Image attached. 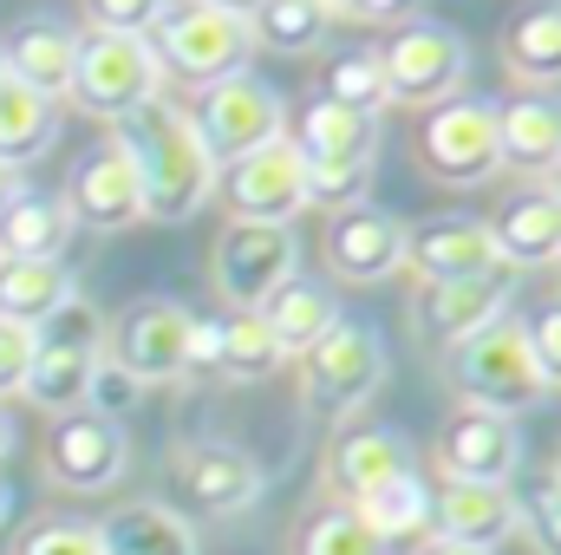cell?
<instances>
[{
	"label": "cell",
	"instance_id": "cell-48",
	"mask_svg": "<svg viewBox=\"0 0 561 555\" xmlns=\"http://www.w3.org/2000/svg\"><path fill=\"white\" fill-rule=\"evenodd\" d=\"M7 510H13V490H7V484H0V523H7Z\"/></svg>",
	"mask_w": 561,
	"mask_h": 555
},
{
	"label": "cell",
	"instance_id": "cell-3",
	"mask_svg": "<svg viewBox=\"0 0 561 555\" xmlns=\"http://www.w3.org/2000/svg\"><path fill=\"white\" fill-rule=\"evenodd\" d=\"M287 144L300 150L307 163V190L313 203H366L373 190V170H379V118L366 112H346L333 99H307L294 118H287Z\"/></svg>",
	"mask_w": 561,
	"mask_h": 555
},
{
	"label": "cell",
	"instance_id": "cell-25",
	"mask_svg": "<svg viewBox=\"0 0 561 555\" xmlns=\"http://www.w3.org/2000/svg\"><path fill=\"white\" fill-rule=\"evenodd\" d=\"M496 53H503L510 79H523L536 92H556L561 86V0H523L503 20Z\"/></svg>",
	"mask_w": 561,
	"mask_h": 555
},
{
	"label": "cell",
	"instance_id": "cell-40",
	"mask_svg": "<svg viewBox=\"0 0 561 555\" xmlns=\"http://www.w3.org/2000/svg\"><path fill=\"white\" fill-rule=\"evenodd\" d=\"M33 353H39V333L0 320V406L20 399V386H26V373H33Z\"/></svg>",
	"mask_w": 561,
	"mask_h": 555
},
{
	"label": "cell",
	"instance_id": "cell-27",
	"mask_svg": "<svg viewBox=\"0 0 561 555\" xmlns=\"http://www.w3.org/2000/svg\"><path fill=\"white\" fill-rule=\"evenodd\" d=\"M255 314L268 320V333L280 340V353H287V360H300V353H307V347H313L333 320H340V301H333V287H327V281L287 275L275 294L255 307Z\"/></svg>",
	"mask_w": 561,
	"mask_h": 555
},
{
	"label": "cell",
	"instance_id": "cell-5",
	"mask_svg": "<svg viewBox=\"0 0 561 555\" xmlns=\"http://www.w3.org/2000/svg\"><path fill=\"white\" fill-rule=\"evenodd\" d=\"M66 99L85 118L125 125L150 99H163V79H157L150 46L131 39V33H79V66H72V92Z\"/></svg>",
	"mask_w": 561,
	"mask_h": 555
},
{
	"label": "cell",
	"instance_id": "cell-42",
	"mask_svg": "<svg viewBox=\"0 0 561 555\" xmlns=\"http://www.w3.org/2000/svg\"><path fill=\"white\" fill-rule=\"evenodd\" d=\"M138 399V380L131 373H118L112 360H99V373H92V393H85V412H105V418H125V406Z\"/></svg>",
	"mask_w": 561,
	"mask_h": 555
},
{
	"label": "cell",
	"instance_id": "cell-45",
	"mask_svg": "<svg viewBox=\"0 0 561 555\" xmlns=\"http://www.w3.org/2000/svg\"><path fill=\"white\" fill-rule=\"evenodd\" d=\"M419 555H490V550H463V543H437V536H424Z\"/></svg>",
	"mask_w": 561,
	"mask_h": 555
},
{
	"label": "cell",
	"instance_id": "cell-4",
	"mask_svg": "<svg viewBox=\"0 0 561 555\" xmlns=\"http://www.w3.org/2000/svg\"><path fill=\"white\" fill-rule=\"evenodd\" d=\"M444 380H450V393L463 399V406H477V412H529L549 386H542V373H536V353H529V327L516 320V314H496L483 333H470V340H457L450 353H444Z\"/></svg>",
	"mask_w": 561,
	"mask_h": 555
},
{
	"label": "cell",
	"instance_id": "cell-14",
	"mask_svg": "<svg viewBox=\"0 0 561 555\" xmlns=\"http://www.w3.org/2000/svg\"><path fill=\"white\" fill-rule=\"evenodd\" d=\"M125 464H131V438H125L118 418H105V412L53 418V431H46V477L59 490H79V497L112 490L125 477Z\"/></svg>",
	"mask_w": 561,
	"mask_h": 555
},
{
	"label": "cell",
	"instance_id": "cell-24",
	"mask_svg": "<svg viewBox=\"0 0 561 555\" xmlns=\"http://www.w3.org/2000/svg\"><path fill=\"white\" fill-rule=\"evenodd\" d=\"M490 242L503 256V269H542V262H561V196L549 183L510 196L490 223Z\"/></svg>",
	"mask_w": 561,
	"mask_h": 555
},
{
	"label": "cell",
	"instance_id": "cell-46",
	"mask_svg": "<svg viewBox=\"0 0 561 555\" xmlns=\"http://www.w3.org/2000/svg\"><path fill=\"white\" fill-rule=\"evenodd\" d=\"M203 7H222V13H236V20H249V13H255L262 0H203Z\"/></svg>",
	"mask_w": 561,
	"mask_h": 555
},
{
	"label": "cell",
	"instance_id": "cell-18",
	"mask_svg": "<svg viewBox=\"0 0 561 555\" xmlns=\"http://www.w3.org/2000/svg\"><path fill=\"white\" fill-rule=\"evenodd\" d=\"M320 249L340 281H386L405 269V223L386 203H346V209H333Z\"/></svg>",
	"mask_w": 561,
	"mask_h": 555
},
{
	"label": "cell",
	"instance_id": "cell-16",
	"mask_svg": "<svg viewBox=\"0 0 561 555\" xmlns=\"http://www.w3.org/2000/svg\"><path fill=\"white\" fill-rule=\"evenodd\" d=\"M66 216L85 223V229H131L144 223V183H138V163L118 138H105L99 150H85L72 163V183H66Z\"/></svg>",
	"mask_w": 561,
	"mask_h": 555
},
{
	"label": "cell",
	"instance_id": "cell-15",
	"mask_svg": "<svg viewBox=\"0 0 561 555\" xmlns=\"http://www.w3.org/2000/svg\"><path fill=\"white\" fill-rule=\"evenodd\" d=\"M437 471H444V484H510L523 471V431H516V418L457 406L437 424Z\"/></svg>",
	"mask_w": 561,
	"mask_h": 555
},
{
	"label": "cell",
	"instance_id": "cell-38",
	"mask_svg": "<svg viewBox=\"0 0 561 555\" xmlns=\"http://www.w3.org/2000/svg\"><path fill=\"white\" fill-rule=\"evenodd\" d=\"M13 555H105V543H99V523H72V517H59V523H39Z\"/></svg>",
	"mask_w": 561,
	"mask_h": 555
},
{
	"label": "cell",
	"instance_id": "cell-47",
	"mask_svg": "<svg viewBox=\"0 0 561 555\" xmlns=\"http://www.w3.org/2000/svg\"><path fill=\"white\" fill-rule=\"evenodd\" d=\"M7 451H13V418H7V406H0V464H7Z\"/></svg>",
	"mask_w": 561,
	"mask_h": 555
},
{
	"label": "cell",
	"instance_id": "cell-39",
	"mask_svg": "<svg viewBox=\"0 0 561 555\" xmlns=\"http://www.w3.org/2000/svg\"><path fill=\"white\" fill-rule=\"evenodd\" d=\"M163 7L170 0H85V20H92V33H131V39H144Z\"/></svg>",
	"mask_w": 561,
	"mask_h": 555
},
{
	"label": "cell",
	"instance_id": "cell-19",
	"mask_svg": "<svg viewBox=\"0 0 561 555\" xmlns=\"http://www.w3.org/2000/svg\"><path fill=\"white\" fill-rule=\"evenodd\" d=\"M523 523L516 490L510 484H444L431 490V536L437 543H463V550H490L510 543Z\"/></svg>",
	"mask_w": 561,
	"mask_h": 555
},
{
	"label": "cell",
	"instance_id": "cell-10",
	"mask_svg": "<svg viewBox=\"0 0 561 555\" xmlns=\"http://www.w3.org/2000/svg\"><path fill=\"white\" fill-rule=\"evenodd\" d=\"M419 163L450 183V190H470V183H490L503 163H496V105L477 99V92H457L444 105L424 112L419 132Z\"/></svg>",
	"mask_w": 561,
	"mask_h": 555
},
{
	"label": "cell",
	"instance_id": "cell-13",
	"mask_svg": "<svg viewBox=\"0 0 561 555\" xmlns=\"http://www.w3.org/2000/svg\"><path fill=\"white\" fill-rule=\"evenodd\" d=\"M294 262H300L294 229H268V223H229V229L216 236V262H209V275H216L222 307H249V314H255V307L275 294L280 281L294 275Z\"/></svg>",
	"mask_w": 561,
	"mask_h": 555
},
{
	"label": "cell",
	"instance_id": "cell-11",
	"mask_svg": "<svg viewBox=\"0 0 561 555\" xmlns=\"http://www.w3.org/2000/svg\"><path fill=\"white\" fill-rule=\"evenodd\" d=\"M190 333H196V314L170 294H150L138 307H125V320L105 327V360L118 373H131L138 386L183 380L190 373Z\"/></svg>",
	"mask_w": 561,
	"mask_h": 555
},
{
	"label": "cell",
	"instance_id": "cell-26",
	"mask_svg": "<svg viewBox=\"0 0 561 555\" xmlns=\"http://www.w3.org/2000/svg\"><path fill=\"white\" fill-rule=\"evenodd\" d=\"M66 242H72V216L46 190H20L0 209V262H66Z\"/></svg>",
	"mask_w": 561,
	"mask_h": 555
},
{
	"label": "cell",
	"instance_id": "cell-43",
	"mask_svg": "<svg viewBox=\"0 0 561 555\" xmlns=\"http://www.w3.org/2000/svg\"><path fill=\"white\" fill-rule=\"evenodd\" d=\"M424 0H340L333 13H346V20H412Z\"/></svg>",
	"mask_w": 561,
	"mask_h": 555
},
{
	"label": "cell",
	"instance_id": "cell-49",
	"mask_svg": "<svg viewBox=\"0 0 561 555\" xmlns=\"http://www.w3.org/2000/svg\"><path fill=\"white\" fill-rule=\"evenodd\" d=\"M549 190H556V196H561V163H556V170H549Z\"/></svg>",
	"mask_w": 561,
	"mask_h": 555
},
{
	"label": "cell",
	"instance_id": "cell-31",
	"mask_svg": "<svg viewBox=\"0 0 561 555\" xmlns=\"http://www.w3.org/2000/svg\"><path fill=\"white\" fill-rule=\"evenodd\" d=\"M280 340L268 333V320L262 314H249V307H222L216 314V373L222 380H242V386H255V380H268L280 373Z\"/></svg>",
	"mask_w": 561,
	"mask_h": 555
},
{
	"label": "cell",
	"instance_id": "cell-51",
	"mask_svg": "<svg viewBox=\"0 0 561 555\" xmlns=\"http://www.w3.org/2000/svg\"><path fill=\"white\" fill-rule=\"evenodd\" d=\"M320 7H327V13H333V7H340V0H320Z\"/></svg>",
	"mask_w": 561,
	"mask_h": 555
},
{
	"label": "cell",
	"instance_id": "cell-36",
	"mask_svg": "<svg viewBox=\"0 0 561 555\" xmlns=\"http://www.w3.org/2000/svg\"><path fill=\"white\" fill-rule=\"evenodd\" d=\"M320 99H333V105H346V112L379 118V105H386V72H379V53H340V59L327 66Z\"/></svg>",
	"mask_w": 561,
	"mask_h": 555
},
{
	"label": "cell",
	"instance_id": "cell-28",
	"mask_svg": "<svg viewBox=\"0 0 561 555\" xmlns=\"http://www.w3.org/2000/svg\"><path fill=\"white\" fill-rule=\"evenodd\" d=\"M99 360H105V347H39L26 386H20V399L39 406V412H53V418L85 412V393H92Z\"/></svg>",
	"mask_w": 561,
	"mask_h": 555
},
{
	"label": "cell",
	"instance_id": "cell-30",
	"mask_svg": "<svg viewBox=\"0 0 561 555\" xmlns=\"http://www.w3.org/2000/svg\"><path fill=\"white\" fill-rule=\"evenodd\" d=\"M66 301H79V275L66 262H0V320L46 327Z\"/></svg>",
	"mask_w": 561,
	"mask_h": 555
},
{
	"label": "cell",
	"instance_id": "cell-53",
	"mask_svg": "<svg viewBox=\"0 0 561 555\" xmlns=\"http://www.w3.org/2000/svg\"><path fill=\"white\" fill-rule=\"evenodd\" d=\"M556 275H561V262H556Z\"/></svg>",
	"mask_w": 561,
	"mask_h": 555
},
{
	"label": "cell",
	"instance_id": "cell-21",
	"mask_svg": "<svg viewBox=\"0 0 561 555\" xmlns=\"http://www.w3.org/2000/svg\"><path fill=\"white\" fill-rule=\"evenodd\" d=\"M0 59H7V72H13V86H26V92H39V99L59 105V99L72 92L79 26H72V20H53V13H33V20H20V26L7 33Z\"/></svg>",
	"mask_w": 561,
	"mask_h": 555
},
{
	"label": "cell",
	"instance_id": "cell-20",
	"mask_svg": "<svg viewBox=\"0 0 561 555\" xmlns=\"http://www.w3.org/2000/svg\"><path fill=\"white\" fill-rule=\"evenodd\" d=\"M516 301V275L496 269V275H470V281H444V287H424L419 294V333L437 340L444 353L470 333H483L496 314H510Z\"/></svg>",
	"mask_w": 561,
	"mask_h": 555
},
{
	"label": "cell",
	"instance_id": "cell-50",
	"mask_svg": "<svg viewBox=\"0 0 561 555\" xmlns=\"http://www.w3.org/2000/svg\"><path fill=\"white\" fill-rule=\"evenodd\" d=\"M0 86H13V72H7V59H0Z\"/></svg>",
	"mask_w": 561,
	"mask_h": 555
},
{
	"label": "cell",
	"instance_id": "cell-23",
	"mask_svg": "<svg viewBox=\"0 0 561 555\" xmlns=\"http://www.w3.org/2000/svg\"><path fill=\"white\" fill-rule=\"evenodd\" d=\"M496 163L549 183L561 163V92H523L496 105Z\"/></svg>",
	"mask_w": 561,
	"mask_h": 555
},
{
	"label": "cell",
	"instance_id": "cell-32",
	"mask_svg": "<svg viewBox=\"0 0 561 555\" xmlns=\"http://www.w3.org/2000/svg\"><path fill=\"white\" fill-rule=\"evenodd\" d=\"M353 510L366 517V530H373L386 550H392V543H412V536H431V484H424V471L379 484V490L359 497Z\"/></svg>",
	"mask_w": 561,
	"mask_h": 555
},
{
	"label": "cell",
	"instance_id": "cell-35",
	"mask_svg": "<svg viewBox=\"0 0 561 555\" xmlns=\"http://www.w3.org/2000/svg\"><path fill=\"white\" fill-rule=\"evenodd\" d=\"M294 555H392V550L366 530V517L353 503H327L294 530Z\"/></svg>",
	"mask_w": 561,
	"mask_h": 555
},
{
	"label": "cell",
	"instance_id": "cell-22",
	"mask_svg": "<svg viewBox=\"0 0 561 555\" xmlns=\"http://www.w3.org/2000/svg\"><path fill=\"white\" fill-rule=\"evenodd\" d=\"M412 471H419L412 438L392 431V424H366V431H353V438L333 444V457H327V490H333L340 503H359V497H373L379 484L412 477Z\"/></svg>",
	"mask_w": 561,
	"mask_h": 555
},
{
	"label": "cell",
	"instance_id": "cell-34",
	"mask_svg": "<svg viewBox=\"0 0 561 555\" xmlns=\"http://www.w3.org/2000/svg\"><path fill=\"white\" fill-rule=\"evenodd\" d=\"M327 20L333 13L320 0H262L249 13V33H255V46H275V53H313L327 39Z\"/></svg>",
	"mask_w": 561,
	"mask_h": 555
},
{
	"label": "cell",
	"instance_id": "cell-29",
	"mask_svg": "<svg viewBox=\"0 0 561 555\" xmlns=\"http://www.w3.org/2000/svg\"><path fill=\"white\" fill-rule=\"evenodd\" d=\"M105 555H196V530L170 503H125L99 523Z\"/></svg>",
	"mask_w": 561,
	"mask_h": 555
},
{
	"label": "cell",
	"instance_id": "cell-41",
	"mask_svg": "<svg viewBox=\"0 0 561 555\" xmlns=\"http://www.w3.org/2000/svg\"><path fill=\"white\" fill-rule=\"evenodd\" d=\"M523 327H529V353H536L542 386H561V301L556 307H542L536 320H523Z\"/></svg>",
	"mask_w": 561,
	"mask_h": 555
},
{
	"label": "cell",
	"instance_id": "cell-6",
	"mask_svg": "<svg viewBox=\"0 0 561 555\" xmlns=\"http://www.w3.org/2000/svg\"><path fill=\"white\" fill-rule=\"evenodd\" d=\"M386 386V340H379V327H366V320H333L307 353H300V393H307V406L327 418H346L359 412L373 393Z\"/></svg>",
	"mask_w": 561,
	"mask_h": 555
},
{
	"label": "cell",
	"instance_id": "cell-44",
	"mask_svg": "<svg viewBox=\"0 0 561 555\" xmlns=\"http://www.w3.org/2000/svg\"><path fill=\"white\" fill-rule=\"evenodd\" d=\"M20 190H26V183H20V170H13V163H0V209H7Z\"/></svg>",
	"mask_w": 561,
	"mask_h": 555
},
{
	"label": "cell",
	"instance_id": "cell-1",
	"mask_svg": "<svg viewBox=\"0 0 561 555\" xmlns=\"http://www.w3.org/2000/svg\"><path fill=\"white\" fill-rule=\"evenodd\" d=\"M118 144L131 150L144 183V216L150 223H190L209 196H216V157L203 150L196 125L183 105L150 99L138 118L118 125Z\"/></svg>",
	"mask_w": 561,
	"mask_h": 555
},
{
	"label": "cell",
	"instance_id": "cell-8",
	"mask_svg": "<svg viewBox=\"0 0 561 555\" xmlns=\"http://www.w3.org/2000/svg\"><path fill=\"white\" fill-rule=\"evenodd\" d=\"M379 72H386V99L405 105H444L457 99L463 72H470V46L457 26L444 20H405L386 46H379Z\"/></svg>",
	"mask_w": 561,
	"mask_h": 555
},
{
	"label": "cell",
	"instance_id": "cell-2",
	"mask_svg": "<svg viewBox=\"0 0 561 555\" xmlns=\"http://www.w3.org/2000/svg\"><path fill=\"white\" fill-rule=\"evenodd\" d=\"M150 59H157V79L163 86H183V92H209L236 72H249V53H255V33L249 20L222 13V7H203V0H170L157 13V26L144 33Z\"/></svg>",
	"mask_w": 561,
	"mask_h": 555
},
{
	"label": "cell",
	"instance_id": "cell-52",
	"mask_svg": "<svg viewBox=\"0 0 561 555\" xmlns=\"http://www.w3.org/2000/svg\"><path fill=\"white\" fill-rule=\"evenodd\" d=\"M556 477H561V457H556Z\"/></svg>",
	"mask_w": 561,
	"mask_h": 555
},
{
	"label": "cell",
	"instance_id": "cell-12",
	"mask_svg": "<svg viewBox=\"0 0 561 555\" xmlns=\"http://www.w3.org/2000/svg\"><path fill=\"white\" fill-rule=\"evenodd\" d=\"M170 484H176V497H183L196 517H242L249 503H262L268 471H262L242 444H229V438H196V444L176 451Z\"/></svg>",
	"mask_w": 561,
	"mask_h": 555
},
{
	"label": "cell",
	"instance_id": "cell-37",
	"mask_svg": "<svg viewBox=\"0 0 561 555\" xmlns=\"http://www.w3.org/2000/svg\"><path fill=\"white\" fill-rule=\"evenodd\" d=\"M516 510H523V536L536 543V555H561V477H542L529 497H516Z\"/></svg>",
	"mask_w": 561,
	"mask_h": 555
},
{
	"label": "cell",
	"instance_id": "cell-7",
	"mask_svg": "<svg viewBox=\"0 0 561 555\" xmlns=\"http://www.w3.org/2000/svg\"><path fill=\"white\" fill-rule=\"evenodd\" d=\"M190 125H196L203 150L222 170V163H236V157H249V150H262V144H275L287 132V99H280L268 79L236 72V79H222V86H209L196 99Z\"/></svg>",
	"mask_w": 561,
	"mask_h": 555
},
{
	"label": "cell",
	"instance_id": "cell-17",
	"mask_svg": "<svg viewBox=\"0 0 561 555\" xmlns=\"http://www.w3.org/2000/svg\"><path fill=\"white\" fill-rule=\"evenodd\" d=\"M405 269H419L424 287H444V281H470V275H496L503 256L490 242V223L483 216H424L405 229Z\"/></svg>",
	"mask_w": 561,
	"mask_h": 555
},
{
	"label": "cell",
	"instance_id": "cell-33",
	"mask_svg": "<svg viewBox=\"0 0 561 555\" xmlns=\"http://www.w3.org/2000/svg\"><path fill=\"white\" fill-rule=\"evenodd\" d=\"M59 138V105L26 92V86H0V163H33Z\"/></svg>",
	"mask_w": 561,
	"mask_h": 555
},
{
	"label": "cell",
	"instance_id": "cell-9",
	"mask_svg": "<svg viewBox=\"0 0 561 555\" xmlns=\"http://www.w3.org/2000/svg\"><path fill=\"white\" fill-rule=\"evenodd\" d=\"M216 196L229 203L236 223H268V229H294V216L313 203L307 163L287 144V132L275 144H262V150H249V157H236V163H222L216 170Z\"/></svg>",
	"mask_w": 561,
	"mask_h": 555
}]
</instances>
